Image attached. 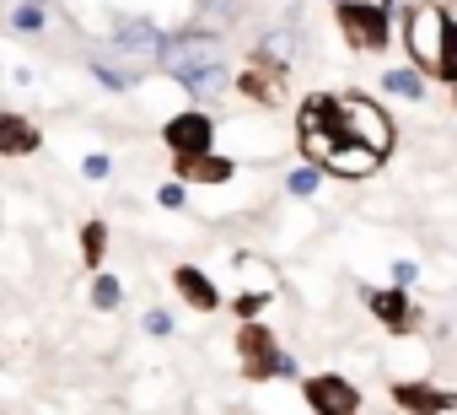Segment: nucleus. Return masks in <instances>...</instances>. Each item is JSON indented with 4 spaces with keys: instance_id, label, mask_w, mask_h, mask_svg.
I'll return each mask as SVG.
<instances>
[{
    "instance_id": "20",
    "label": "nucleus",
    "mask_w": 457,
    "mask_h": 415,
    "mask_svg": "<svg viewBox=\"0 0 457 415\" xmlns=\"http://www.w3.org/2000/svg\"><path fill=\"white\" fill-rule=\"evenodd\" d=\"M81 259H87L92 270L108 259V222H87V227H81Z\"/></svg>"
},
{
    "instance_id": "18",
    "label": "nucleus",
    "mask_w": 457,
    "mask_h": 415,
    "mask_svg": "<svg viewBox=\"0 0 457 415\" xmlns=\"http://www.w3.org/2000/svg\"><path fill=\"white\" fill-rule=\"evenodd\" d=\"M382 92H387V97H403V103H420V97H425V76H420L414 65L387 71V76H382Z\"/></svg>"
},
{
    "instance_id": "6",
    "label": "nucleus",
    "mask_w": 457,
    "mask_h": 415,
    "mask_svg": "<svg viewBox=\"0 0 457 415\" xmlns=\"http://www.w3.org/2000/svg\"><path fill=\"white\" fill-rule=\"evenodd\" d=\"M204 60H220V28H204V22H188L178 33H167L162 44V71H178V65H204Z\"/></svg>"
},
{
    "instance_id": "13",
    "label": "nucleus",
    "mask_w": 457,
    "mask_h": 415,
    "mask_svg": "<svg viewBox=\"0 0 457 415\" xmlns=\"http://www.w3.org/2000/svg\"><path fill=\"white\" fill-rule=\"evenodd\" d=\"M237 162L220 151H199V157H172V178L178 183H232Z\"/></svg>"
},
{
    "instance_id": "10",
    "label": "nucleus",
    "mask_w": 457,
    "mask_h": 415,
    "mask_svg": "<svg viewBox=\"0 0 457 415\" xmlns=\"http://www.w3.org/2000/svg\"><path fill=\"white\" fill-rule=\"evenodd\" d=\"M188 97H194V108H204V103H215V97H226L232 92V71H226L220 60H204V65H178V71H167Z\"/></svg>"
},
{
    "instance_id": "1",
    "label": "nucleus",
    "mask_w": 457,
    "mask_h": 415,
    "mask_svg": "<svg viewBox=\"0 0 457 415\" xmlns=\"http://www.w3.org/2000/svg\"><path fill=\"white\" fill-rule=\"evenodd\" d=\"M393 140H398L393 114L382 103L361 97V92H312L296 108V146H302L307 167H318V173L339 151H350V146H361V151H371V157L387 162Z\"/></svg>"
},
{
    "instance_id": "23",
    "label": "nucleus",
    "mask_w": 457,
    "mask_h": 415,
    "mask_svg": "<svg viewBox=\"0 0 457 415\" xmlns=\"http://www.w3.org/2000/svg\"><path fill=\"white\" fill-rule=\"evenodd\" d=\"M318 183H323V173H318V167H296V173L286 178V194H291V199H312V194H318Z\"/></svg>"
},
{
    "instance_id": "8",
    "label": "nucleus",
    "mask_w": 457,
    "mask_h": 415,
    "mask_svg": "<svg viewBox=\"0 0 457 415\" xmlns=\"http://www.w3.org/2000/svg\"><path fill=\"white\" fill-rule=\"evenodd\" d=\"M162 146L172 157H199V151H215V119L210 108H183L162 124Z\"/></svg>"
},
{
    "instance_id": "25",
    "label": "nucleus",
    "mask_w": 457,
    "mask_h": 415,
    "mask_svg": "<svg viewBox=\"0 0 457 415\" xmlns=\"http://www.w3.org/2000/svg\"><path fill=\"white\" fill-rule=\"evenodd\" d=\"M81 173H87V178H92V183H103V178H108V173H113V157H108V151H92V157H87V162H81Z\"/></svg>"
},
{
    "instance_id": "2",
    "label": "nucleus",
    "mask_w": 457,
    "mask_h": 415,
    "mask_svg": "<svg viewBox=\"0 0 457 415\" xmlns=\"http://www.w3.org/2000/svg\"><path fill=\"white\" fill-rule=\"evenodd\" d=\"M403 49L425 81H452V17L441 0H414L403 12Z\"/></svg>"
},
{
    "instance_id": "19",
    "label": "nucleus",
    "mask_w": 457,
    "mask_h": 415,
    "mask_svg": "<svg viewBox=\"0 0 457 415\" xmlns=\"http://www.w3.org/2000/svg\"><path fill=\"white\" fill-rule=\"evenodd\" d=\"M237 0H194V22L204 28H226V22H237Z\"/></svg>"
},
{
    "instance_id": "27",
    "label": "nucleus",
    "mask_w": 457,
    "mask_h": 415,
    "mask_svg": "<svg viewBox=\"0 0 457 415\" xmlns=\"http://www.w3.org/2000/svg\"><path fill=\"white\" fill-rule=\"evenodd\" d=\"M414 281H420V265H414V259H398V265H393V286H398V292H409Z\"/></svg>"
},
{
    "instance_id": "24",
    "label": "nucleus",
    "mask_w": 457,
    "mask_h": 415,
    "mask_svg": "<svg viewBox=\"0 0 457 415\" xmlns=\"http://www.w3.org/2000/svg\"><path fill=\"white\" fill-rule=\"evenodd\" d=\"M140 329H145L151 340H172V313H167V308H145Z\"/></svg>"
},
{
    "instance_id": "14",
    "label": "nucleus",
    "mask_w": 457,
    "mask_h": 415,
    "mask_svg": "<svg viewBox=\"0 0 457 415\" xmlns=\"http://www.w3.org/2000/svg\"><path fill=\"white\" fill-rule=\"evenodd\" d=\"M172 292H178L194 313H215V308L226 302V297L215 292V281H210L199 265H178V270H172Z\"/></svg>"
},
{
    "instance_id": "22",
    "label": "nucleus",
    "mask_w": 457,
    "mask_h": 415,
    "mask_svg": "<svg viewBox=\"0 0 457 415\" xmlns=\"http://www.w3.org/2000/svg\"><path fill=\"white\" fill-rule=\"evenodd\" d=\"M119 302H124V286H119V275H97V281H92V308H97V313H113Z\"/></svg>"
},
{
    "instance_id": "7",
    "label": "nucleus",
    "mask_w": 457,
    "mask_h": 415,
    "mask_svg": "<svg viewBox=\"0 0 457 415\" xmlns=\"http://www.w3.org/2000/svg\"><path fill=\"white\" fill-rule=\"evenodd\" d=\"M302 399H307L312 415H361V388L339 372H307Z\"/></svg>"
},
{
    "instance_id": "26",
    "label": "nucleus",
    "mask_w": 457,
    "mask_h": 415,
    "mask_svg": "<svg viewBox=\"0 0 457 415\" xmlns=\"http://www.w3.org/2000/svg\"><path fill=\"white\" fill-rule=\"evenodd\" d=\"M156 199L167 205V211H183V199H188V183H178V178H172V183H162V189H156Z\"/></svg>"
},
{
    "instance_id": "3",
    "label": "nucleus",
    "mask_w": 457,
    "mask_h": 415,
    "mask_svg": "<svg viewBox=\"0 0 457 415\" xmlns=\"http://www.w3.org/2000/svg\"><path fill=\"white\" fill-rule=\"evenodd\" d=\"M237 361H243V377L248 383H275V377H302V361L291 351H280L275 329L248 318L237 324Z\"/></svg>"
},
{
    "instance_id": "15",
    "label": "nucleus",
    "mask_w": 457,
    "mask_h": 415,
    "mask_svg": "<svg viewBox=\"0 0 457 415\" xmlns=\"http://www.w3.org/2000/svg\"><path fill=\"white\" fill-rule=\"evenodd\" d=\"M44 146L38 124H28L17 108H0V157H33Z\"/></svg>"
},
{
    "instance_id": "5",
    "label": "nucleus",
    "mask_w": 457,
    "mask_h": 415,
    "mask_svg": "<svg viewBox=\"0 0 457 415\" xmlns=\"http://www.w3.org/2000/svg\"><path fill=\"white\" fill-rule=\"evenodd\" d=\"M108 44L124 65H156L162 60V44L167 33L151 22V17H129V12H113L108 17Z\"/></svg>"
},
{
    "instance_id": "21",
    "label": "nucleus",
    "mask_w": 457,
    "mask_h": 415,
    "mask_svg": "<svg viewBox=\"0 0 457 415\" xmlns=\"http://www.w3.org/2000/svg\"><path fill=\"white\" fill-rule=\"evenodd\" d=\"M270 302H275L270 292H243V297H232V302H220V308H232V318H237V324H248V318H259Z\"/></svg>"
},
{
    "instance_id": "11",
    "label": "nucleus",
    "mask_w": 457,
    "mask_h": 415,
    "mask_svg": "<svg viewBox=\"0 0 457 415\" xmlns=\"http://www.w3.org/2000/svg\"><path fill=\"white\" fill-rule=\"evenodd\" d=\"M286 65H275V60H264V55H253L248 65H243V76H237V87H243V97H253V103H264V108H275L280 97H286Z\"/></svg>"
},
{
    "instance_id": "28",
    "label": "nucleus",
    "mask_w": 457,
    "mask_h": 415,
    "mask_svg": "<svg viewBox=\"0 0 457 415\" xmlns=\"http://www.w3.org/2000/svg\"><path fill=\"white\" fill-rule=\"evenodd\" d=\"M33 6H54V0H33Z\"/></svg>"
},
{
    "instance_id": "17",
    "label": "nucleus",
    "mask_w": 457,
    "mask_h": 415,
    "mask_svg": "<svg viewBox=\"0 0 457 415\" xmlns=\"http://www.w3.org/2000/svg\"><path fill=\"white\" fill-rule=\"evenodd\" d=\"M12 33H17V38H44V33H49V6L17 0V6H12Z\"/></svg>"
},
{
    "instance_id": "12",
    "label": "nucleus",
    "mask_w": 457,
    "mask_h": 415,
    "mask_svg": "<svg viewBox=\"0 0 457 415\" xmlns=\"http://www.w3.org/2000/svg\"><path fill=\"white\" fill-rule=\"evenodd\" d=\"M393 404L409 410V415H452L457 410V394L452 388H436V383H393Z\"/></svg>"
},
{
    "instance_id": "4",
    "label": "nucleus",
    "mask_w": 457,
    "mask_h": 415,
    "mask_svg": "<svg viewBox=\"0 0 457 415\" xmlns=\"http://www.w3.org/2000/svg\"><path fill=\"white\" fill-rule=\"evenodd\" d=\"M334 17H339V38L355 55H382L393 44V22H387L382 6H371V0H334Z\"/></svg>"
},
{
    "instance_id": "9",
    "label": "nucleus",
    "mask_w": 457,
    "mask_h": 415,
    "mask_svg": "<svg viewBox=\"0 0 457 415\" xmlns=\"http://www.w3.org/2000/svg\"><path fill=\"white\" fill-rule=\"evenodd\" d=\"M361 302H366V313L387 329V335H414V324H420V313H414V297L409 292H398V286H366L361 292Z\"/></svg>"
},
{
    "instance_id": "16",
    "label": "nucleus",
    "mask_w": 457,
    "mask_h": 415,
    "mask_svg": "<svg viewBox=\"0 0 457 415\" xmlns=\"http://www.w3.org/2000/svg\"><path fill=\"white\" fill-rule=\"evenodd\" d=\"M87 71H92V81L103 87V92H135L140 87V65H124V60H103V55H92L87 60Z\"/></svg>"
}]
</instances>
